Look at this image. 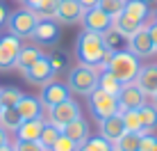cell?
Returning <instances> with one entry per match:
<instances>
[{"instance_id":"1","label":"cell","mask_w":157,"mask_h":151,"mask_svg":"<svg viewBox=\"0 0 157 151\" xmlns=\"http://www.w3.org/2000/svg\"><path fill=\"white\" fill-rule=\"evenodd\" d=\"M75 55H78L80 64H86V67H94L102 71L109 62L112 53L105 48V41H102L100 35L96 32H89V30H82L75 39Z\"/></svg>"},{"instance_id":"2","label":"cell","mask_w":157,"mask_h":151,"mask_svg":"<svg viewBox=\"0 0 157 151\" xmlns=\"http://www.w3.org/2000/svg\"><path fill=\"white\" fill-rule=\"evenodd\" d=\"M105 69L109 73H114V78L121 85H130V83H134L139 69H141V60L134 57L128 48H123V51L112 53V57H109V62H107Z\"/></svg>"},{"instance_id":"3","label":"cell","mask_w":157,"mask_h":151,"mask_svg":"<svg viewBox=\"0 0 157 151\" xmlns=\"http://www.w3.org/2000/svg\"><path fill=\"white\" fill-rule=\"evenodd\" d=\"M66 87L71 92H75V94L89 96L94 89H98V69L86 67V64L73 67L71 73H68V85Z\"/></svg>"},{"instance_id":"4","label":"cell","mask_w":157,"mask_h":151,"mask_svg":"<svg viewBox=\"0 0 157 151\" xmlns=\"http://www.w3.org/2000/svg\"><path fill=\"white\" fill-rule=\"evenodd\" d=\"M36 23H39V16H36L32 9H16L7 16V30L9 35L18 37V39H32V32H34Z\"/></svg>"},{"instance_id":"5","label":"cell","mask_w":157,"mask_h":151,"mask_svg":"<svg viewBox=\"0 0 157 151\" xmlns=\"http://www.w3.org/2000/svg\"><path fill=\"white\" fill-rule=\"evenodd\" d=\"M89 110H91V115H94L96 121H102V119H109V117L118 115L121 108H118L116 96L107 94V92H102V89H94L89 94Z\"/></svg>"},{"instance_id":"6","label":"cell","mask_w":157,"mask_h":151,"mask_svg":"<svg viewBox=\"0 0 157 151\" xmlns=\"http://www.w3.org/2000/svg\"><path fill=\"white\" fill-rule=\"evenodd\" d=\"M80 117H82V110H80V105L73 99H66L64 103H59V105L48 110V124H52L59 131H64L71 121L80 119Z\"/></svg>"},{"instance_id":"7","label":"cell","mask_w":157,"mask_h":151,"mask_svg":"<svg viewBox=\"0 0 157 151\" xmlns=\"http://www.w3.org/2000/svg\"><path fill=\"white\" fill-rule=\"evenodd\" d=\"M23 39L14 35H2L0 37V71H9L16 67V57H18Z\"/></svg>"},{"instance_id":"8","label":"cell","mask_w":157,"mask_h":151,"mask_svg":"<svg viewBox=\"0 0 157 151\" xmlns=\"http://www.w3.org/2000/svg\"><path fill=\"white\" fill-rule=\"evenodd\" d=\"M71 89L66 87L64 83H57V80H50L48 85H43L41 87V105L46 108V110H50V108H55L59 103H64L66 99H71Z\"/></svg>"},{"instance_id":"9","label":"cell","mask_w":157,"mask_h":151,"mask_svg":"<svg viewBox=\"0 0 157 151\" xmlns=\"http://www.w3.org/2000/svg\"><path fill=\"white\" fill-rule=\"evenodd\" d=\"M23 76H25V80H28L30 85H39V87H43V85H48L52 78H55V71H52V67H50L48 55H43L41 60H36V64L30 67Z\"/></svg>"},{"instance_id":"10","label":"cell","mask_w":157,"mask_h":151,"mask_svg":"<svg viewBox=\"0 0 157 151\" xmlns=\"http://www.w3.org/2000/svg\"><path fill=\"white\" fill-rule=\"evenodd\" d=\"M116 99H118V108H121V112L123 110H139L141 105H146V94L134 83L123 85Z\"/></svg>"},{"instance_id":"11","label":"cell","mask_w":157,"mask_h":151,"mask_svg":"<svg viewBox=\"0 0 157 151\" xmlns=\"http://www.w3.org/2000/svg\"><path fill=\"white\" fill-rule=\"evenodd\" d=\"M80 23L84 25V30L89 32H96V35H102L105 30L112 28V18L102 12L100 7H91V9H84V16Z\"/></svg>"},{"instance_id":"12","label":"cell","mask_w":157,"mask_h":151,"mask_svg":"<svg viewBox=\"0 0 157 151\" xmlns=\"http://www.w3.org/2000/svg\"><path fill=\"white\" fill-rule=\"evenodd\" d=\"M84 16V7L78 2V0H59L57 5V14H55V21L57 23H64V25H73V23H80Z\"/></svg>"},{"instance_id":"13","label":"cell","mask_w":157,"mask_h":151,"mask_svg":"<svg viewBox=\"0 0 157 151\" xmlns=\"http://www.w3.org/2000/svg\"><path fill=\"white\" fill-rule=\"evenodd\" d=\"M128 51L132 53L134 57H139V60L155 55V48H153V41H150V35H148V28H146V25L137 35H132L128 39Z\"/></svg>"},{"instance_id":"14","label":"cell","mask_w":157,"mask_h":151,"mask_svg":"<svg viewBox=\"0 0 157 151\" xmlns=\"http://www.w3.org/2000/svg\"><path fill=\"white\" fill-rule=\"evenodd\" d=\"M134 85L144 92L146 96H155L157 94V64H146L139 69Z\"/></svg>"},{"instance_id":"15","label":"cell","mask_w":157,"mask_h":151,"mask_svg":"<svg viewBox=\"0 0 157 151\" xmlns=\"http://www.w3.org/2000/svg\"><path fill=\"white\" fill-rule=\"evenodd\" d=\"M43 126H46V119H43V117H36V119H25V121H21V126L16 128V140L39 142Z\"/></svg>"},{"instance_id":"16","label":"cell","mask_w":157,"mask_h":151,"mask_svg":"<svg viewBox=\"0 0 157 151\" xmlns=\"http://www.w3.org/2000/svg\"><path fill=\"white\" fill-rule=\"evenodd\" d=\"M32 39L39 41V44H55L59 39V23L57 21H39L34 32H32Z\"/></svg>"},{"instance_id":"17","label":"cell","mask_w":157,"mask_h":151,"mask_svg":"<svg viewBox=\"0 0 157 151\" xmlns=\"http://www.w3.org/2000/svg\"><path fill=\"white\" fill-rule=\"evenodd\" d=\"M98 126H100V137H105L109 144H114L123 133H128L125 126H123L121 115H114V117H109V119H102V121H98Z\"/></svg>"},{"instance_id":"18","label":"cell","mask_w":157,"mask_h":151,"mask_svg":"<svg viewBox=\"0 0 157 151\" xmlns=\"http://www.w3.org/2000/svg\"><path fill=\"white\" fill-rule=\"evenodd\" d=\"M16 110H18L21 119H36V117H43V105L39 99H34V96H25L18 101V105H16Z\"/></svg>"},{"instance_id":"19","label":"cell","mask_w":157,"mask_h":151,"mask_svg":"<svg viewBox=\"0 0 157 151\" xmlns=\"http://www.w3.org/2000/svg\"><path fill=\"white\" fill-rule=\"evenodd\" d=\"M43 53L39 46H23L18 53V57H16V69H18L21 73H25L30 67H34L36 60H41Z\"/></svg>"},{"instance_id":"20","label":"cell","mask_w":157,"mask_h":151,"mask_svg":"<svg viewBox=\"0 0 157 151\" xmlns=\"http://www.w3.org/2000/svg\"><path fill=\"white\" fill-rule=\"evenodd\" d=\"M62 133H64L68 140H73L75 144H82V142H86V140L91 137V135H89V124L84 121V117H80V119L71 121Z\"/></svg>"},{"instance_id":"21","label":"cell","mask_w":157,"mask_h":151,"mask_svg":"<svg viewBox=\"0 0 157 151\" xmlns=\"http://www.w3.org/2000/svg\"><path fill=\"white\" fill-rule=\"evenodd\" d=\"M123 14L130 16L132 21H137V23H144L148 21V16L153 14L148 9V5L144 2V0H125V9H123Z\"/></svg>"},{"instance_id":"22","label":"cell","mask_w":157,"mask_h":151,"mask_svg":"<svg viewBox=\"0 0 157 151\" xmlns=\"http://www.w3.org/2000/svg\"><path fill=\"white\" fill-rule=\"evenodd\" d=\"M112 28H114L118 35H123L125 39H130L132 35H137V32L144 28V23H137V21H132L130 16L121 14V16H116V18L112 21Z\"/></svg>"},{"instance_id":"23","label":"cell","mask_w":157,"mask_h":151,"mask_svg":"<svg viewBox=\"0 0 157 151\" xmlns=\"http://www.w3.org/2000/svg\"><path fill=\"white\" fill-rule=\"evenodd\" d=\"M139 115H141V135H153L157 131V110L146 103L139 108Z\"/></svg>"},{"instance_id":"24","label":"cell","mask_w":157,"mask_h":151,"mask_svg":"<svg viewBox=\"0 0 157 151\" xmlns=\"http://www.w3.org/2000/svg\"><path fill=\"white\" fill-rule=\"evenodd\" d=\"M21 121L23 119H21L16 108H2V110H0V126L7 133H16V128L21 126Z\"/></svg>"},{"instance_id":"25","label":"cell","mask_w":157,"mask_h":151,"mask_svg":"<svg viewBox=\"0 0 157 151\" xmlns=\"http://www.w3.org/2000/svg\"><path fill=\"white\" fill-rule=\"evenodd\" d=\"M112 147L116 151H139V147H141V133H123Z\"/></svg>"},{"instance_id":"26","label":"cell","mask_w":157,"mask_h":151,"mask_svg":"<svg viewBox=\"0 0 157 151\" xmlns=\"http://www.w3.org/2000/svg\"><path fill=\"white\" fill-rule=\"evenodd\" d=\"M121 87H123V85L118 83V80L114 78V73H109L107 69H102V71L98 73V89L107 92V94H112V96H118Z\"/></svg>"},{"instance_id":"27","label":"cell","mask_w":157,"mask_h":151,"mask_svg":"<svg viewBox=\"0 0 157 151\" xmlns=\"http://www.w3.org/2000/svg\"><path fill=\"white\" fill-rule=\"evenodd\" d=\"M21 99H23V92L18 87H14V85L0 87V103H2V108H16Z\"/></svg>"},{"instance_id":"28","label":"cell","mask_w":157,"mask_h":151,"mask_svg":"<svg viewBox=\"0 0 157 151\" xmlns=\"http://www.w3.org/2000/svg\"><path fill=\"white\" fill-rule=\"evenodd\" d=\"M118 115H121L123 126H125L128 133H141V115H139V110H123Z\"/></svg>"},{"instance_id":"29","label":"cell","mask_w":157,"mask_h":151,"mask_svg":"<svg viewBox=\"0 0 157 151\" xmlns=\"http://www.w3.org/2000/svg\"><path fill=\"white\" fill-rule=\"evenodd\" d=\"M57 5L59 0H41L39 5H36L32 12H34L36 16H39V21H55V14H57Z\"/></svg>"},{"instance_id":"30","label":"cell","mask_w":157,"mask_h":151,"mask_svg":"<svg viewBox=\"0 0 157 151\" xmlns=\"http://www.w3.org/2000/svg\"><path fill=\"white\" fill-rule=\"evenodd\" d=\"M102 41H105V48L109 53H116V51H123V41H125V37L123 35H118V32L114 28H109V30H105L102 32Z\"/></svg>"},{"instance_id":"31","label":"cell","mask_w":157,"mask_h":151,"mask_svg":"<svg viewBox=\"0 0 157 151\" xmlns=\"http://www.w3.org/2000/svg\"><path fill=\"white\" fill-rule=\"evenodd\" d=\"M98 7H100L107 16H109L112 21H114L116 16L123 14V9H125V0H100Z\"/></svg>"},{"instance_id":"32","label":"cell","mask_w":157,"mask_h":151,"mask_svg":"<svg viewBox=\"0 0 157 151\" xmlns=\"http://www.w3.org/2000/svg\"><path fill=\"white\" fill-rule=\"evenodd\" d=\"M62 135V131L59 128H55L52 124H48L46 121V126H43V131H41V137H39V142H41V147L43 149H50L52 144L57 142V137Z\"/></svg>"},{"instance_id":"33","label":"cell","mask_w":157,"mask_h":151,"mask_svg":"<svg viewBox=\"0 0 157 151\" xmlns=\"http://www.w3.org/2000/svg\"><path fill=\"white\" fill-rule=\"evenodd\" d=\"M112 149V144L107 142L105 137H89L86 142H82V144H78V151H109Z\"/></svg>"},{"instance_id":"34","label":"cell","mask_w":157,"mask_h":151,"mask_svg":"<svg viewBox=\"0 0 157 151\" xmlns=\"http://www.w3.org/2000/svg\"><path fill=\"white\" fill-rule=\"evenodd\" d=\"M48 151H78V144H75L73 140H68V137L62 133V135L57 137V142L52 144V147L48 149Z\"/></svg>"},{"instance_id":"35","label":"cell","mask_w":157,"mask_h":151,"mask_svg":"<svg viewBox=\"0 0 157 151\" xmlns=\"http://www.w3.org/2000/svg\"><path fill=\"white\" fill-rule=\"evenodd\" d=\"M12 149L14 151H48L41 147V142H28V140H16V144Z\"/></svg>"},{"instance_id":"36","label":"cell","mask_w":157,"mask_h":151,"mask_svg":"<svg viewBox=\"0 0 157 151\" xmlns=\"http://www.w3.org/2000/svg\"><path fill=\"white\" fill-rule=\"evenodd\" d=\"M48 60H50V67H52V71H55V76L62 71L64 67H66V62H64V55H59V53H57V55H50Z\"/></svg>"},{"instance_id":"37","label":"cell","mask_w":157,"mask_h":151,"mask_svg":"<svg viewBox=\"0 0 157 151\" xmlns=\"http://www.w3.org/2000/svg\"><path fill=\"white\" fill-rule=\"evenodd\" d=\"M148 28V35H150V41H153V48H155V53H157V21H153L150 25H146Z\"/></svg>"},{"instance_id":"38","label":"cell","mask_w":157,"mask_h":151,"mask_svg":"<svg viewBox=\"0 0 157 151\" xmlns=\"http://www.w3.org/2000/svg\"><path fill=\"white\" fill-rule=\"evenodd\" d=\"M153 140H155V135H141V147H139V151H150Z\"/></svg>"},{"instance_id":"39","label":"cell","mask_w":157,"mask_h":151,"mask_svg":"<svg viewBox=\"0 0 157 151\" xmlns=\"http://www.w3.org/2000/svg\"><path fill=\"white\" fill-rule=\"evenodd\" d=\"M7 16H9V12H7V7H5V5L0 2V28H2V25L7 23Z\"/></svg>"},{"instance_id":"40","label":"cell","mask_w":157,"mask_h":151,"mask_svg":"<svg viewBox=\"0 0 157 151\" xmlns=\"http://www.w3.org/2000/svg\"><path fill=\"white\" fill-rule=\"evenodd\" d=\"M5 144H9V133H7V131H5V128H2V126H0V149H2V147H5Z\"/></svg>"},{"instance_id":"41","label":"cell","mask_w":157,"mask_h":151,"mask_svg":"<svg viewBox=\"0 0 157 151\" xmlns=\"http://www.w3.org/2000/svg\"><path fill=\"white\" fill-rule=\"evenodd\" d=\"M78 2L82 5L84 9H91V7H98V2H100V0H78Z\"/></svg>"},{"instance_id":"42","label":"cell","mask_w":157,"mask_h":151,"mask_svg":"<svg viewBox=\"0 0 157 151\" xmlns=\"http://www.w3.org/2000/svg\"><path fill=\"white\" fill-rule=\"evenodd\" d=\"M39 2H41V0H23V5H25L28 9H34V7H36Z\"/></svg>"},{"instance_id":"43","label":"cell","mask_w":157,"mask_h":151,"mask_svg":"<svg viewBox=\"0 0 157 151\" xmlns=\"http://www.w3.org/2000/svg\"><path fill=\"white\" fill-rule=\"evenodd\" d=\"M146 5H148V9L153 12V9H157V0H144Z\"/></svg>"},{"instance_id":"44","label":"cell","mask_w":157,"mask_h":151,"mask_svg":"<svg viewBox=\"0 0 157 151\" xmlns=\"http://www.w3.org/2000/svg\"><path fill=\"white\" fill-rule=\"evenodd\" d=\"M150 151H157V137L153 140V144H150Z\"/></svg>"},{"instance_id":"45","label":"cell","mask_w":157,"mask_h":151,"mask_svg":"<svg viewBox=\"0 0 157 151\" xmlns=\"http://www.w3.org/2000/svg\"><path fill=\"white\" fill-rule=\"evenodd\" d=\"M153 108H155V110H157V94L153 96Z\"/></svg>"},{"instance_id":"46","label":"cell","mask_w":157,"mask_h":151,"mask_svg":"<svg viewBox=\"0 0 157 151\" xmlns=\"http://www.w3.org/2000/svg\"><path fill=\"white\" fill-rule=\"evenodd\" d=\"M109 151H116V149H114V147H112V149H109Z\"/></svg>"},{"instance_id":"47","label":"cell","mask_w":157,"mask_h":151,"mask_svg":"<svg viewBox=\"0 0 157 151\" xmlns=\"http://www.w3.org/2000/svg\"><path fill=\"white\" fill-rule=\"evenodd\" d=\"M155 21H157V14H155Z\"/></svg>"}]
</instances>
